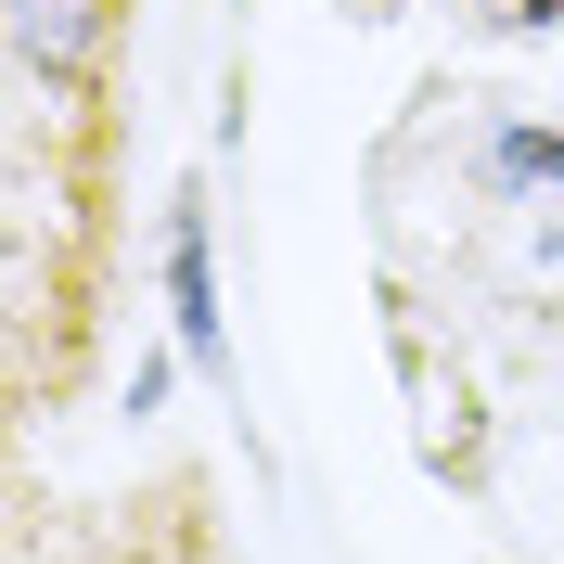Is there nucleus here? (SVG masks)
Returning <instances> with one entry per match:
<instances>
[{
  "label": "nucleus",
  "instance_id": "nucleus-1",
  "mask_svg": "<svg viewBox=\"0 0 564 564\" xmlns=\"http://www.w3.org/2000/svg\"><path fill=\"white\" fill-rule=\"evenodd\" d=\"M167 321L193 372H231V334H218V270H206V193L167 206Z\"/></svg>",
  "mask_w": 564,
  "mask_h": 564
},
{
  "label": "nucleus",
  "instance_id": "nucleus-2",
  "mask_svg": "<svg viewBox=\"0 0 564 564\" xmlns=\"http://www.w3.org/2000/svg\"><path fill=\"white\" fill-rule=\"evenodd\" d=\"M13 52H26L52 90H90L116 52V0H13Z\"/></svg>",
  "mask_w": 564,
  "mask_h": 564
},
{
  "label": "nucleus",
  "instance_id": "nucleus-3",
  "mask_svg": "<svg viewBox=\"0 0 564 564\" xmlns=\"http://www.w3.org/2000/svg\"><path fill=\"white\" fill-rule=\"evenodd\" d=\"M500 180H564V129H500Z\"/></svg>",
  "mask_w": 564,
  "mask_h": 564
},
{
  "label": "nucleus",
  "instance_id": "nucleus-4",
  "mask_svg": "<svg viewBox=\"0 0 564 564\" xmlns=\"http://www.w3.org/2000/svg\"><path fill=\"white\" fill-rule=\"evenodd\" d=\"M475 26H500V39H527V26H564V0H462Z\"/></svg>",
  "mask_w": 564,
  "mask_h": 564
}]
</instances>
